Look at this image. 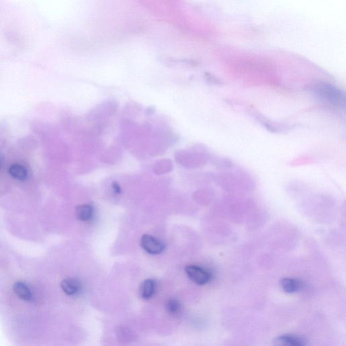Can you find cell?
Wrapping results in <instances>:
<instances>
[{
	"label": "cell",
	"instance_id": "6da1fadb",
	"mask_svg": "<svg viewBox=\"0 0 346 346\" xmlns=\"http://www.w3.org/2000/svg\"><path fill=\"white\" fill-rule=\"evenodd\" d=\"M310 91L320 102L335 108H345V93L339 87L330 83H318L310 87Z\"/></svg>",
	"mask_w": 346,
	"mask_h": 346
},
{
	"label": "cell",
	"instance_id": "7a4b0ae2",
	"mask_svg": "<svg viewBox=\"0 0 346 346\" xmlns=\"http://www.w3.org/2000/svg\"><path fill=\"white\" fill-rule=\"evenodd\" d=\"M186 272L188 277L196 284L204 285L211 281L212 273L201 266L190 265L186 266Z\"/></svg>",
	"mask_w": 346,
	"mask_h": 346
},
{
	"label": "cell",
	"instance_id": "3957f363",
	"mask_svg": "<svg viewBox=\"0 0 346 346\" xmlns=\"http://www.w3.org/2000/svg\"><path fill=\"white\" fill-rule=\"evenodd\" d=\"M141 245L143 250L151 254L162 253L165 249L164 244L160 240L150 235H143L141 240Z\"/></svg>",
	"mask_w": 346,
	"mask_h": 346
},
{
	"label": "cell",
	"instance_id": "277c9868",
	"mask_svg": "<svg viewBox=\"0 0 346 346\" xmlns=\"http://www.w3.org/2000/svg\"><path fill=\"white\" fill-rule=\"evenodd\" d=\"M274 343L277 345L304 346L308 344V340L302 336L294 334H284L276 337Z\"/></svg>",
	"mask_w": 346,
	"mask_h": 346
},
{
	"label": "cell",
	"instance_id": "5b68a950",
	"mask_svg": "<svg viewBox=\"0 0 346 346\" xmlns=\"http://www.w3.org/2000/svg\"><path fill=\"white\" fill-rule=\"evenodd\" d=\"M283 290L287 293H296L303 287L302 282L294 278L285 277L280 281Z\"/></svg>",
	"mask_w": 346,
	"mask_h": 346
},
{
	"label": "cell",
	"instance_id": "8992f818",
	"mask_svg": "<svg viewBox=\"0 0 346 346\" xmlns=\"http://www.w3.org/2000/svg\"><path fill=\"white\" fill-rule=\"evenodd\" d=\"M62 291L68 295H75L81 290L80 281L75 278H67L61 283Z\"/></svg>",
	"mask_w": 346,
	"mask_h": 346
},
{
	"label": "cell",
	"instance_id": "52a82bcc",
	"mask_svg": "<svg viewBox=\"0 0 346 346\" xmlns=\"http://www.w3.org/2000/svg\"><path fill=\"white\" fill-rule=\"evenodd\" d=\"M156 283L153 279H145L140 287V295L144 300H149L154 295Z\"/></svg>",
	"mask_w": 346,
	"mask_h": 346
},
{
	"label": "cell",
	"instance_id": "ba28073f",
	"mask_svg": "<svg viewBox=\"0 0 346 346\" xmlns=\"http://www.w3.org/2000/svg\"><path fill=\"white\" fill-rule=\"evenodd\" d=\"M13 290L15 294L23 300L29 302L32 299V293L30 289L23 282H16L13 285Z\"/></svg>",
	"mask_w": 346,
	"mask_h": 346
},
{
	"label": "cell",
	"instance_id": "9c48e42d",
	"mask_svg": "<svg viewBox=\"0 0 346 346\" xmlns=\"http://www.w3.org/2000/svg\"><path fill=\"white\" fill-rule=\"evenodd\" d=\"M77 217L81 221H88L91 220L93 215V208L89 204L79 206L77 207Z\"/></svg>",
	"mask_w": 346,
	"mask_h": 346
},
{
	"label": "cell",
	"instance_id": "30bf717a",
	"mask_svg": "<svg viewBox=\"0 0 346 346\" xmlns=\"http://www.w3.org/2000/svg\"><path fill=\"white\" fill-rule=\"evenodd\" d=\"M9 173L15 180L24 181L27 178V171L22 165L17 164L12 165L9 168Z\"/></svg>",
	"mask_w": 346,
	"mask_h": 346
},
{
	"label": "cell",
	"instance_id": "8fae6325",
	"mask_svg": "<svg viewBox=\"0 0 346 346\" xmlns=\"http://www.w3.org/2000/svg\"><path fill=\"white\" fill-rule=\"evenodd\" d=\"M165 308H166L167 312L171 315H177V314H180L182 311V307L180 301L171 299V300L167 301Z\"/></svg>",
	"mask_w": 346,
	"mask_h": 346
},
{
	"label": "cell",
	"instance_id": "7c38bea8",
	"mask_svg": "<svg viewBox=\"0 0 346 346\" xmlns=\"http://www.w3.org/2000/svg\"><path fill=\"white\" fill-rule=\"evenodd\" d=\"M112 187H113L114 192H115L116 194L120 193L121 190H120V186H118L117 183H114L113 185H112Z\"/></svg>",
	"mask_w": 346,
	"mask_h": 346
},
{
	"label": "cell",
	"instance_id": "4fadbf2b",
	"mask_svg": "<svg viewBox=\"0 0 346 346\" xmlns=\"http://www.w3.org/2000/svg\"><path fill=\"white\" fill-rule=\"evenodd\" d=\"M2 164H3V160H2V158H0V168H1Z\"/></svg>",
	"mask_w": 346,
	"mask_h": 346
}]
</instances>
